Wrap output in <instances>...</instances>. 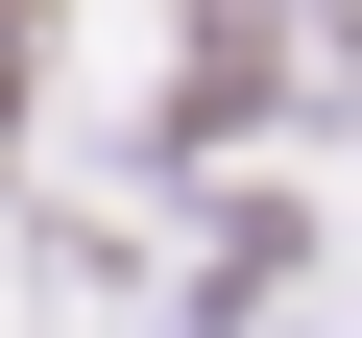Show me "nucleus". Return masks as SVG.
<instances>
[{
	"instance_id": "obj_1",
	"label": "nucleus",
	"mask_w": 362,
	"mask_h": 338,
	"mask_svg": "<svg viewBox=\"0 0 362 338\" xmlns=\"http://www.w3.org/2000/svg\"><path fill=\"white\" fill-rule=\"evenodd\" d=\"M0 97H25V0H0Z\"/></svg>"
}]
</instances>
